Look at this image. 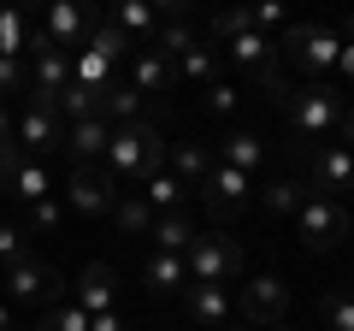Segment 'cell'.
<instances>
[{"mask_svg":"<svg viewBox=\"0 0 354 331\" xmlns=\"http://www.w3.org/2000/svg\"><path fill=\"white\" fill-rule=\"evenodd\" d=\"M12 6H18L24 18H41V6H48V0H12Z\"/></svg>","mask_w":354,"mask_h":331,"instance_id":"ee69618b","label":"cell"},{"mask_svg":"<svg viewBox=\"0 0 354 331\" xmlns=\"http://www.w3.org/2000/svg\"><path fill=\"white\" fill-rule=\"evenodd\" d=\"M165 130H160V118H148V113H136V118H124V125H113V136H106V172H113L118 184H148L153 172H165Z\"/></svg>","mask_w":354,"mask_h":331,"instance_id":"6da1fadb","label":"cell"},{"mask_svg":"<svg viewBox=\"0 0 354 331\" xmlns=\"http://www.w3.org/2000/svg\"><path fill=\"white\" fill-rule=\"evenodd\" d=\"M337 53H342V36H330L325 24H290L278 36V60H290L301 77L337 71Z\"/></svg>","mask_w":354,"mask_h":331,"instance_id":"5b68a950","label":"cell"},{"mask_svg":"<svg viewBox=\"0 0 354 331\" xmlns=\"http://www.w3.org/2000/svg\"><path fill=\"white\" fill-rule=\"evenodd\" d=\"M337 71H342V77L354 83V48H342V53H337Z\"/></svg>","mask_w":354,"mask_h":331,"instance_id":"7bdbcfd3","label":"cell"},{"mask_svg":"<svg viewBox=\"0 0 354 331\" xmlns=\"http://www.w3.org/2000/svg\"><path fill=\"white\" fill-rule=\"evenodd\" d=\"M201 207H207V219H236L242 207H248V195H254V184H248V172H236V166H225V160H213L207 166V178H201Z\"/></svg>","mask_w":354,"mask_h":331,"instance_id":"ba28073f","label":"cell"},{"mask_svg":"<svg viewBox=\"0 0 354 331\" xmlns=\"http://www.w3.org/2000/svg\"><path fill=\"white\" fill-rule=\"evenodd\" d=\"M106 136H113V125H106L101 113H88V118H71V125H65V142H59V148L71 154L77 166H101V160H106Z\"/></svg>","mask_w":354,"mask_h":331,"instance_id":"5bb4252c","label":"cell"},{"mask_svg":"<svg viewBox=\"0 0 354 331\" xmlns=\"http://www.w3.org/2000/svg\"><path fill=\"white\" fill-rule=\"evenodd\" d=\"M148 237H153V249H165V255H189V242L201 237V225H195L189 213H160Z\"/></svg>","mask_w":354,"mask_h":331,"instance_id":"44dd1931","label":"cell"},{"mask_svg":"<svg viewBox=\"0 0 354 331\" xmlns=\"http://www.w3.org/2000/svg\"><path fill=\"white\" fill-rule=\"evenodd\" d=\"M319 319H325V331H354V290H325Z\"/></svg>","mask_w":354,"mask_h":331,"instance_id":"1f68e13d","label":"cell"},{"mask_svg":"<svg viewBox=\"0 0 354 331\" xmlns=\"http://www.w3.org/2000/svg\"><path fill=\"white\" fill-rule=\"evenodd\" d=\"M218 48H207V42H195L183 60H177V77H189V83H218Z\"/></svg>","mask_w":354,"mask_h":331,"instance_id":"4dcf8cb0","label":"cell"},{"mask_svg":"<svg viewBox=\"0 0 354 331\" xmlns=\"http://www.w3.org/2000/svg\"><path fill=\"white\" fill-rule=\"evenodd\" d=\"M24 160V148H18V142H0V184L12 178V166Z\"/></svg>","mask_w":354,"mask_h":331,"instance_id":"ab89813d","label":"cell"},{"mask_svg":"<svg viewBox=\"0 0 354 331\" xmlns=\"http://www.w3.org/2000/svg\"><path fill=\"white\" fill-rule=\"evenodd\" d=\"M12 136H18V148H24V154L48 160V154L65 142V118L53 113V107H41V101H24L12 113Z\"/></svg>","mask_w":354,"mask_h":331,"instance_id":"7c38bea8","label":"cell"},{"mask_svg":"<svg viewBox=\"0 0 354 331\" xmlns=\"http://www.w3.org/2000/svg\"><path fill=\"white\" fill-rule=\"evenodd\" d=\"M207 113H213V118H230V113H236V89H230L225 77L207 83Z\"/></svg>","mask_w":354,"mask_h":331,"instance_id":"d590c367","label":"cell"},{"mask_svg":"<svg viewBox=\"0 0 354 331\" xmlns=\"http://www.w3.org/2000/svg\"><path fill=\"white\" fill-rule=\"evenodd\" d=\"M213 160H225V166H236V172H248V178H254V166L266 160V142L254 136V130H230V136L218 142Z\"/></svg>","mask_w":354,"mask_h":331,"instance_id":"d4e9b609","label":"cell"},{"mask_svg":"<svg viewBox=\"0 0 354 331\" xmlns=\"http://www.w3.org/2000/svg\"><path fill=\"white\" fill-rule=\"evenodd\" d=\"M142 202L153 207V219H160V213H183V202H189V184L171 178V172H153V178L142 184Z\"/></svg>","mask_w":354,"mask_h":331,"instance_id":"603a6c76","label":"cell"},{"mask_svg":"<svg viewBox=\"0 0 354 331\" xmlns=\"http://www.w3.org/2000/svg\"><path fill=\"white\" fill-rule=\"evenodd\" d=\"M225 331H254V325H225Z\"/></svg>","mask_w":354,"mask_h":331,"instance_id":"c3c4849f","label":"cell"},{"mask_svg":"<svg viewBox=\"0 0 354 331\" xmlns=\"http://www.w3.org/2000/svg\"><path fill=\"white\" fill-rule=\"evenodd\" d=\"M0 331H12V302H0Z\"/></svg>","mask_w":354,"mask_h":331,"instance_id":"f6af8a7d","label":"cell"},{"mask_svg":"<svg viewBox=\"0 0 354 331\" xmlns=\"http://www.w3.org/2000/svg\"><path fill=\"white\" fill-rule=\"evenodd\" d=\"M24 255H30V231L18 225V219H6V225H0V267H18Z\"/></svg>","mask_w":354,"mask_h":331,"instance_id":"836d02e7","label":"cell"},{"mask_svg":"<svg viewBox=\"0 0 354 331\" xmlns=\"http://www.w3.org/2000/svg\"><path fill=\"white\" fill-rule=\"evenodd\" d=\"M95 113L106 118V125H124V118L142 113V95L130 77H113V83H101V101H95Z\"/></svg>","mask_w":354,"mask_h":331,"instance_id":"d6986e66","label":"cell"},{"mask_svg":"<svg viewBox=\"0 0 354 331\" xmlns=\"http://www.w3.org/2000/svg\"><path fill=\"white\" fill-rule=\"evenodd\" d=\"M242 12H248V30H260V36H272V42H278L283 30L295 24V18H290V6H283V0H248Z\"/></svg>","mask_w":354,"mask_h":331,"instance_id":"f1b7e54d","label":"cell"},{"mask_svg":"<svg viewBox=\"0 0 354 331\" xmlns=\"http://www.w3.org/2000/svg\"><path fill=\"white\" fill-rule=\"evenodd\" d=\"M183 267H189L195 284H236L248 260H242V242L236 237H225V231H201V237L189 242Z\"/></svg>","mask_w":354,"mask_h":331,"instance_id":"8992f818","label":"cell"},{"mask_svg":"<svg viewBox=\"0 0 354 331\" xmlns=\"http://www.w3.org/2000/svg\"><path fill=\"white\" fill-rule=\"evenodd\" d=\"M301 195H307V184H301V178H272V184L260 190V207H266L272 219H295Z\"/></svg>","mask_w":354,"mask_h":331,"instance_id":"83f0119b","label":"cell"},{"mask_svg":"<svg viewBox=\"0 0 354 331\" xmlns=\"http://www.w3.org/2000/svg\"><path fill=\"white\" fill-rule=\"evenodd\" d=\"M278 107H283V118H290V130L301 142H330L337 136V118H342V95L330 89L325 77H307V83H283V95H278Z\"/></svg>","mask_w":354,"mask_h":331,"instance_id":"7a4b0ae2","label":"cell"},{"mask_svg":"<svg viewBox=\"0 0 354 331\" xmlns=\"http://www.w3.org/2000/svg\"><path fill=\"white\" fill-rule=\"evenodd\" d=\"M236 307H242V325H278L283 314H290V284L278 278V272H260V278H248L242 284V296H236Z\"/></svg>","mask_w":354,"mask_h":331,"instance_id":"8fae6325","label":"cell"},{"mask_svg":"<svg viewBox=\"0 0 354 331\" xmlns=\"http://www.w3.org/2000/svg\"><path fill=\"white\" fill-rule=\"evenodd\" d=\"M113 225L124 231V237H148V231H153V207L142 202V190H136V195H118V207H113Z\"/></svg>","mask_w":354,"mask_h":331,"instance_id":"f546056e","label":"cell"},{"mask_svg":"<svg viewBox=\"0 0 354 331\" xmlns=\"http://www.w3.org/2000/svg\"><path fill=\"white\" fill-rule=\"evenodd\" d=\"M142 278H148L153 296H177L183 284H189V267H183V255H165V249H153L148 267H142Z\"/></svg>","mask_w":354,"mask_h":331,"instance_id":"ffe728a7","label":"cell"},{"mask_svg":"<svg viewBox=\"0 0 354 331\" xmlns=\"http://www.w3.org/2000/svg\"><path fill=\"white\" fill-rule=\"evenodd\" d=\"M165 160H171V178H183V184H189V195H195V190H201V178H207V166H213V154H207L201 142H171Z\"/></svg>","mask_w":354,"mask_h":331,"instance_id":"7402d4cb","label":"cell"},{"mask_svg":"<svg viewBox=\"0 0 354 331\" xmlns=\"http://www.w3.org/2000/svg\"><path fill=\"white\" fill-rule=\"evenodd\" d=\"M65 195H71V213L77 219H113V207H118V178L106 172V166H77L71 172V184H65Z\"/></svg>","mask_w":354,"mask_h":331,"instance_id":"9c48e42d","label":"cell"},{"mask_svg":"<svg viewBox=\"0 0 354 331\" xmlns=\"http://www.w3.org/2000/svg\"><path fill=\"white\" fill-rule=\"evenodd\" d=\"M24 89H30L24 60H18V53H0V101H12V95H24Z\"/></svg>","mask_w":354,"mask_h":331,"instance_id":"e575fe53","label":"cell"},{"mask_svg":"<svg viewBox=\"0 0 354 331\" xmlns=\"http://www.w3.org/2000/svg\"><path fill=\"white\" fill-rule=\"evenodd\" d=\"M36 331H88V314H83L77 302H48Z\"/></svg>","mask_w":354,"mask_h":331,"instance_id":"d6a6232c","label":"cell"},{"mask_svg":"<svg viewBox=\"0 0 354 331\" xmlns=\"http://www.w3.org/2000/svg\"><path fill=\"white\" fill-rule=\"evenodd\" d=\"M266 331H295V325H290V319H278V325H266Z\"/></svg>","mask_w":354,"mask_h":331,"instance_id":"bcb514c9","label":"cell"},{"mask_svg":"<svg viewBox=\"0 0 354 331\" xmlns=\"http://www.w3.org/2000/svg\"><path fill=\"white\" fill-rule=\"evenodd\" d=\"M41 30L53 36V48L77 53L88 42V30H95V0H48L41 6Z\"/></svg>","mask_w":354,"mask_h":331,"instance_id":"4fadbf2b","label":"cell"},{"mask_svg":"<svg viewBox=\"0 0 354 331\" xmlns=\"http://www.w3.org/2000/svg\"><path fill=\"white\" fill-rule=\"evenodd\" d=\"M53 225H59V202L48 195V202H36V207H30V225H24V231H53Z\"/></svg>","mask_w":354,"mask_h":331,"instance_id":"8d00e7d4","label":"cell"},{"mask_svg":"<svg viewBox=\"0 0 354 331\" xmlns=\"http://www.w3.org/2000/svg\"><path fill=\"white\" fill-rule=\"evenodd\" d=\"M71 302L83 307V314H106V307L118 302V272L106 267V260H88L83 278L71 284Z\"/></svg>","mask_w":354,"mask_h":331,"instance_id":"2e32d148","label":"cell"},{"mask_svg":"<svg viewBox=\"0 0 354 331\" xmlns=\"http://www.w3.org/2000/svg\"><path fill=\"white\" fill-rule=\"evenodd\" d=\"M337 136H342V148L354 154V107H342V118H337Z\"/></svg>","mask_w":354,"mask_h":331,"instance_id":"60d3db41","label":"cell"},{"mask_svg":"<svg viewBox=\"0 0 354 331\" xmlns=\"http://www.w3.org/2000/svg\"><path fill=\"white\" fill-rule=\"evenodd\" d=\"M183 307H189L195 331H225V325H230V290H225V284H195V278H189Z\"/></svg>","mask_w":354,"mask_h":331,"instance_id":"9a60e30c","label":"cell"},{"mask_svg":"<svg viewBox=\"0 0 354 331\" xmlns=\"http://www.w3.org/2000/svg\"><path fill=\"white\" fill-rule=\"evenodd\" d=\"M0 142H18L12 136V107H6V101H0Z\"/></svg>","mask_w":354,"mask_h":331,"instance_id":"b9f144b4","label":"cell"},{"mask_svg":"<svg viewBox=\"0 0 354 331\" xmlns=\"http://www.w3.org/2000/svg\"><path fill=\"white\" fill-rule=\"evenodd\" d=\"M0 302H6V267H0Z\"/></svg>","mask_w":354,"mask_h":331,"instance_id":"7dc6e473","label":"cell"},{"mask_svg":"<svg viewBox=\"0 0 354 331\" xmlns=\"http://www.w3.org/2000/svg\"><path fill=\"white\" fill-rule=\"evenodd\" d=\"M59 267H48L41 255H24L18 267H6V302H65V290H59Z\"/></svg>","mask_w":354,"mask_h":331,"instance_id":"30bf717a","label":"cell"},{"mask_svg":"<svg viewBox=\"0 0 354 331\" xmlns=\"http://www.w3.org/2000/svg\"><path fill=\"white\" fill-rule=\"evenodd\" d=\"M218 48H225V65H236L248 83L283 95V60H278V42L272 36H260V30H230V36H218Z\"/></svg>","mask_w":354,"mask_h":331,"instance_id":"3957f363","label":"cell"},{"mask_svg":"<svg viewBox=\"0 0 354 331\" xmlns=\"http://www.w3.org/2000/svg\"><path fill=\"white\" fill-rule=\"evenodd\" d=\"M148 6H153V18H160V12H165V18H189L201 0H148Z\"/></svg>","mask_w":354,"mask_h":331,"instance_id":"f35d334b","label":"cell"},{"mask_svg":"<svg viewBox=\"0 0 354 331\" xmlns=\"http://www.w3.org/2000/svg\"><path fill=\"white\" fill-rule=\"evenodd\" d=\"M88 331H130V319L118 307H106V314H88Z\"/></svg>","mask_w":354,"mask_h":331,"instance_id":"74e56055","label":"cell"},{"mask_svg":"<svg viewBox=\"0 0 354 331\" xmlns=\"http://www.w3.org/2000/svg\"><path fill=\"white\" fill-rule=\"evenodd\" d=\"M195 42H201V36H195V24H189V18H165V24L153 30V42H148V48H153V53H165V60L177 65L183 53L195 48Z\"/></svg>","mask_w":354,"mask_h":331,"instance_id":"4316f807","label":"cell"},{"mask_svg":"<svg viewBox=\"0 0 354 331\" xmlns=\"http://www.w3.org/2000/svg\"><path fill=\"white\" fill-rule=\"evenodd\" d=\"M183 331H195V325H183Z\"/></svg>","mask_w":354,"mask_h":331,"instance_id":"681fc988","label":"cell"},{"mask_svg":"<svg viewBox=\"0 0 354 331\" xmlns=\"http://www.w3.org/2000/svg\"><path fill=\"white\" fill-rule=\"evenodd\" d=\"M130 83H136V95H171L177 89V65L165 53H153V48H136L130 53Z\"/></svg>","mask_w":354,"mask_h":331,"instance_id":"e0dca14e","label":"cell"},{"mask_svg":"<svg viewBox=\"0 0 354 331\" xmlns=\"http://www.w3.org/2000/svg\"><path fill=\"white\" fill-rule=\"evenodd\" d=\"M113 24L124 30L130 42H142V48H148V42H153V30H160V18H153V6H148V0H113Z\"/></svg>","mask_w":354,"mask_h":331,"instance_id":"cb8c5ba5","label":"cell"},{"mask_svg":"<svg viewBox=\"0 0 354 331\" xmlns=\"http://www.w3.org/2000/svg\"><path fill=\"white\" fill-rule=\"evenodd\" d=\"M354 231V213L337 202V195H301V207H295V237L313 249V255H325V249H342Z\"/></svg>","mask_w":354,"mask_h":331,"instance_id":"277c9868","label":"cell"},{"mask_svg":"<svg viewBox=\"0 0 354 331\" xmlns=\"http://www.w3.org/2000/svg\"><path fill=\"white\" fill-rule=\"evenodd\" d=\"M301 184L313 195H354V154L342 142H301Z\"/></svg>","mask_w":354,"mask_h":331,"instance_id":"52a82bcc","label":"cell"},{"mask_svg":"<svg viewBox=\"0 0 354 331\" xmlns=\"http://www.w3.org/2000/svg\"><path fill=\"white\" fill-rule=\"evenodd\" d=\"M83 53H95L101 65H118L130 53V36L113 24V18H95V30H88V42H83Z\"/></svg>","mask_w":354,"mask_h":331,"instance_id":"484cf974","label":"cell"},{"mask_svg":"<svg viewBox=\"0 0 354 331\" xmlns=\"http://www.w3.org/2000/svg\"><path fill=\"white\" fill-rule=\"evenodd\" d=\"M6 190H12V195H18L24 207L48 202V195H53V166H48V160H36V154H24V160L12 166V178H6Z\"/></svg>","mask_w":354,"mask_h":331,"instance_id":"ac0fdd59","label":"cell"}]
</instances>
